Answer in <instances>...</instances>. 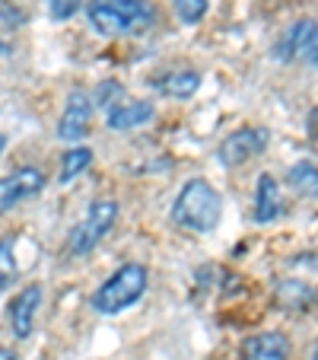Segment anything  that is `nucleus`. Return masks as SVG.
Returning a JSON list of instances; mask_svg holds the SVG:
<instances>
[{
  "label": "nucleus",
  "mask_w": 318,
  "mask_h": 360,
  "mask_svg": "<svg viewBox=\"0 0 318 360\" xmlns=\"http://www.w3.org/2000/svg\"><path fill=\"white\" fill-rule=\"evenodd\" d=\"M220 214H223V201L213 191V185L204 182V179H191L175 198V207H172V220H175L182 230L191 233H210L217 230Z\"/></svg>",
  "instance_id": "f257e3e1"
},
{
  "label": "nucleus",
  "mask_w": 318,
  "mask_h": 360,
  "mask_svg": "<svg viewBox=\"0 0 318 360\" xmlns=\"http://www.w3.org/2000/svg\"><path fill=\"white\" fill-rule=\"evenodd\" d=\"M89 22L102 35L143 32L153 22V7L147 0H89Z\"/></svg>",
  "instance_id": "f03ea898"
},
{
  "label": "nucleus",
  "mask_w": 318,
  "mask_h": 360,
  "mask_svg": "<svg viewBox=\"0 0 318 360\" xmlns=\"http://www.w3.org/2000/svg\"><path fill=\"white\" fill-rule=\"evenodd\" d=\"M147 278H150L147 268L134 265V262L124 265V268H118V271L93 293V309L102 313V316L124 313L128 306H134L137 300L143 297V290H147Z\"/></svg>",
  "instance_id": "7ed1b4c3"
},
{
  "label": "nucleus",
  "mask_w": 318,
  "mask_h": 360,
  "mask_svg": "<svg viewBox=\"0 0 318 360\" xmlns=\"http://www.w3.org/2000/svg\"><path fill=\"white\" fill-rule=\"evenodd\" d=\"M115 220H118V201H109V198H105V201H95L86 211V217L70 230L67 252L77 255V259H80V255H89V252L112 233Z\"/></svg>",
  "instance_id": "20e7f679"
},
{
  "label": "nucleus",
  "mask_w": 318,
  "mask_h": 360,
  "mask_svg": "<svg viewBox=\"0 0 318 360\" xmlns=\"http://www.w3.org/2000/svg\"><path fill=\"white\" fill-rule=\"evenodd\" d=\"M274 55H277L280 61L318 68V22L296 20L293 26H286L284 35L277 39V45H274Z\"/></svg>",
  "instance_id": "39448f33"
},
{
  "label": "nucleus",
  "mask_w": 318,
  "mask_h": 360,
  "mask_svg": "<svg viewBox=\"0 0 318 360\" xmlns=\"http://www.w3.org/2000/svg\"><path fill=\"white\" fill-rule=\"evenodd\" d=\"M264 147H267V131L264 128L232 131V134L220 143V163L223 166H242V163H249V160L261 157Z\"/></svg>",
  "instance_id": "423d86ee"
},
{
  "label": "nucleus",
  "mask_w": 318,
  "mask_h": 360,
  "mask_svg": "<svg viewBox=\"0 0 318 360\" xmlns=\"http://www.w3.org/2000/svg\"><path fill=\"white\" fill-rule=\"evenodd\" d=\"M89 124H93V99H89V93H83V89H74L67 105H64L61 122H58V137L77 143L89 134Z\"/></svg>",
  "instance_id": "0eeeda50"
},
{
  "label": "nucleus",
  "mask_w": 318,
  "mask_h": 360,
  "mask_svg": "<svg viewBox=\"0 0 318 360\" xmlns=\"http://www.w3.org/2000/svg\"><path fill=\"white\" fill-rule=\"evenodd\" d=\"M41 188H45V172L32 169V166L16 169L13 176H4V179H0V214H7L13 204H20V201H26V198L39 195Z\"/></svg>",
  "instance_id": "6e6552de"
},
{
  "label": "nucleus",
  "mask_w": 318,
  "mask_h": 360,
  "mask_svg": "<svg viewBox=\"0 0 318 360\" xmlns=\"http://www.w3.org/2000/svg\"><path fill=\"white\" fill-rule=\"evenodd\" d=\"M39 306H41V287L32 284L26 290H20L10 303V326H13L16 338H29L35 328V316H39Z\"/></svg>",
  "instance_id": "1a4fd4ad"
},
{
  "label": "nucleus",
  "mask_w": 318,
  "mask_h": 360,
  "mask_svg": "<svg viewBox=\"0 0 318 360\" xmlns=\"http://www.w3.org/2000/svg\"><path fill=\"white\" fill-rule=\"evenodd\" d=\"M242 360H286L290 357V341L280 332H261L242 341Z\"/></svg>",
  "instance_id": "9d476101"
},
{
  "label": "nucleus",
  "mask_w": 318,
  "mask_h": 360,
  "mask_svg": "<svg viewBox=\"0 0 318 360\" xmlns=\"http://www.w3.org/2000/svg\"><path fill=\"white\" fill-rule=\"evenodd\" d=\"M284 214V195L280 185L274 182V176H258V188H255V220L258 224H274Z\"/></svg>",
  "instance_id": "9b49d317"
},
{
  "label": "nucleus",
  "mask_w": 318,
  "mask_h": 360,
  "mask_svg": "<svg viewBox=\"0 0 318 360\" xmlns=\"http://www.w3.org/2000/svg\"><path fill=\"white\" fill-rule=\"evenodd\" d=\"M153 118V105L150 102H118L115 109H109V128L112 131H131L140 128Z\"/></svg>",
  "instance_id": "f8f14e48"
},
{
  "label": "nucleus",
  "mask_w": 318,
  "mask_h": 360,
  "mask_svg": "<svg viewBox=\"0 0 318 360\" xmlns=\"http://www.w3.org/2000/svg\"><path fill=\"white\" fill-rule=\"evenodd\" d=\"M153 86L159 89V93H166V96L188 99V96L197 93V86H201V77H197L194 70H172V74H166V77H156Z\"/></svg>",
  "instance_id": "ddd939ff"
},
{
  "label": "nucleus",
  "mask_w": 318,
  "mask_h": 360,
  "mask_svg": "<svg viewBox=\"0 0 318 360\" xmlns=\"http://www.w3.org/2000/svg\"><path fill=\"white\" fill-rule=\"evenodd\" d=\"M290 188L303 198H318V169L312 163H296L290 169Z\"/></svg>",
  "instance_id": "4468645a"
},
{
  "label": "nucleus",
  "mask_w": 318,
  "mask_h": 360,
  "mask_svg": "<svg viewBox=\"0 0 318 360\" xmlns=\"http://www.w3.org/2000/svg\"><path fill=\"white\" fill-rule=\"evenodd\" d=\"M89 163H93V150H86V147L70 150L67 157H64V163H61V185H67L74 176H80Z\"/></svg>",
  "instance_id": "2eb2a0df"
},
{
  "label": "nucleus",
  "mask_w": 318,
  "mask_h": 360,
  "mask_svg": "<svg viewBox=\"0 0 318 360\" xmlns=\"http://www.w3.org/2000/svg\"><path fill=\"white\" fill-rule=\"evenodd\" d=\"M175 13L182 22H201L207 16V0H175Z\"/></svg>",
  "instance_id": "dca6fc26"
},
{
  "label": "nucleus",
  "mask_w": 318,
  "mask_h": 360,
  "mask_svg": "<svg viewBox=\"0 0 318 360\" xmlns=\"http://www.w3.org/2000/svg\"><path fill=\"white\" fill-rule=\"evenodd\" d=\"M121 96H124V86H121V83H115V80H105L99 89H95V99H93V102H99L102 109H115V105H118V99H121Z\"/></svg>",
  "instance_id": "f3484780"
},
{
  "label": "nucleus",
  "mask_w": 318,
  "mask_h": 360,
  "mask_svg": "<svg viewBox=\"0 0 318 360\" xmlns=\"http://www.w3.org/2000/svg\"><path fill=\"white\" fill-rule=\"evenodd\" d=\"M16 278V262L13 252H10V243H0V290Z\"/></svg>",
  "instance_id": "a211bd4d"
},
{
  "label": "nucleus",
  "mask_w": 318,
  "mask_h": 360,
  "mask_svg": "<svg viewBox=\"0 0 318 360\" xmlns=\"http://www.w3.org/2000/svg\"><path fill=\"white\" fill-rule=\"evenodd\" d=\"M80 7H83V0H48V13L55 16V20H70Z\"/></svg>",
  "instance_id": "6ab92c4d"
},
{
  "label": "nucleus",
  "mask_w": 318,
  "mask_h": 360,
  "mask_svg": "<svg viewBox=\"0 0 318 360\" xmlns=\"http://www.w3.org/2000/svg\"><path fill=\"white\" fill-rule=\"evenodd\" d=\"M309 134H312V137H318V109H312V112H309Z\"/></svg>",
  "instance_id": "aec40b11"
},
{
  "label": "nucleus",
  "mask_w": 318,
  "mask_h": 360,
  "mask_svg": "<svg viewBox=\"0 0 318 360\" xmlns=\"http://www.w3.org/2000/svg\"><path fill=\"white\" fill-rule=\"evenodd\" d=\"M0 360H13V351H10V347H0Z\"/></svg>",
  "instance_id": "412c9836"
},
{
  "label": "nucleus",
  "mask_w": 318,
  "mask_h": 360,
  "mask_svg": "<svg viewBox=\"0 0 318 360\" xmlns=\"http://www.w3.org/2000/svg\"><path fill=\"white\" fill-rule=\"evenodd\" d=\"M7 51H10V48H7V41H0V58L7 55Z\"/></svg>",
  "instance_id": "4be33fe9"
},
{
  "label": "nucleus",
  "mask_w": 318,
  "mask_h": 360,
  "mask_svg": "<svg viewBox=\"0 0 318 360\" xmlns=\"http://www.w3.org/2000/svg\"><path fill=\"white\" fill-rule=\"evenodd\" d=\"M4 147H7V137L0 134V153H4Z\"/></svg>",
  "instance_id": "5701e85b"
},
{
  "label": "nucleus",
  "mask_w": 318,
  "mask_h": 360,
  "mask_svg": "<svg viewBox=\"0 0 318 360\" xmlns=\"http://www.w3.org/2000/svg\"><path fill=\"white\" fill-rule=\"evenodd\" d=\"M312 360H318V345H315V351H312Z\"/></svg>",
  "instance_id": "b1692460"
}]
</instances>
